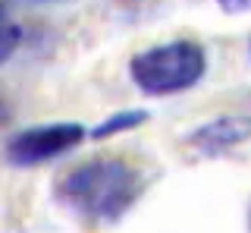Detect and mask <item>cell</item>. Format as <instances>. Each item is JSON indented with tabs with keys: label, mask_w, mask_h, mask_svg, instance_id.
Here are the masks:
<instances>
[{
	"label": "cell",
	"mask_w": 251,
	"mask_h": 233,
	"mask_svg": "<svg viewBox=\"0 0 251 233\" xmlns=\"http://www.w3.org/2000/svg\"><path fill=\"white\" fill-rule=\"evenodd\" d=\"M145 174L126 158L98 154L57 180V202L88 224H116L145 196Z\"/></svg>",
	"instance_id": "6da1fadb"
},
{
	"label": "cell",
	"mask_w": 251,
	"mask_h": 233,
	"mask_svg": "<svg viewBox=\"0 0 251 233\" xmlns=\"http://www.w3.org/2000/svg\"><path fill=\"white\" fill-rule=\"evenodd\" d=\"M207 73V51L201 41L176 38L138 51L129 60V76L138 91L151 98H170L195 88Z\"/></svg>",
	"instance_id": "7a4b0ae2"
},
{
	"label": "cell",
	"mask_w": 251,
	"mask_h": 233,
	"mask_svg": "<svg viewBox=\"0 0 251 233\" xmlns=\"http://www.w3.org/2000/svg\"><path fill=\"white\" fill-rule=\"evenodd\" d=\"M85 139H88V129L75 120L38 123V126H25L6 139L3 158L13 167H41L78 148Z\"/></svg>",
	"instance_id": "3957f363"
},
{
	"label": "cell",
	"mask_w": 251,
	"mask_h": 233,
	"mask_svg": "<svg viewBox=\"0 0 251 233\" xmlns=\"http://www.w3.org/2000/svg\"><path fill=\"white\" fill-rule=\"evenodd\" d=\"M248 133H251V120L245 114H226L192 129L185 136V145L192 151H198L201 158H220V154L239 148L242 142H248Z\"/></svg>",
	"instance_id": "277c9868"
},
{
	"label": "cell",
	"mask_w": 251,
	"mask_h": 233,
	"mask_svg": "<svg viewBox=\"0 0 251 233\" xmlns=\"http://www.w3.org/2000/svg\"><path fill=\"white\" fill-rule=\"evenodd\" d=\"M141 123H148V111H141V107L113 111L107 120H100L94 129H88V139H94V142H104V139H110V136H120V133H129V129H138Z\"/></svg>",
	"instance_id": "5b68a950"
},
{
	"label": "cell",
	"mask_w": 251,
	"mask_h": 233,
	"mask_svg": "<svg viewBox=\"0 0 251 233\" xmlns=\"http://www.w3.org/2000/svg\"><path fill=\"white\" fill-rule=\"evenodd\" d=\"M19 44H22V29L6 19V6H0V66L13 57Z\"/></svg>",
	"instance_id": "8992f818"
},
{
	"label": "cell",
	"mask_w": 251,
	"mask_h": 233,
	"mask_svg": "<svg viewBox=\"0 0 251 233\" xmlns=\"http://www.w3.org/2000/svg\"><path fill=\"white\" fill-rule=\"evenodd\" d=\"M10 116H13V107H10V101L0 95V129H3L6 123H10Z\"/></svg>",
	"instance_id": "52a82bcc"
}]
</instances>
